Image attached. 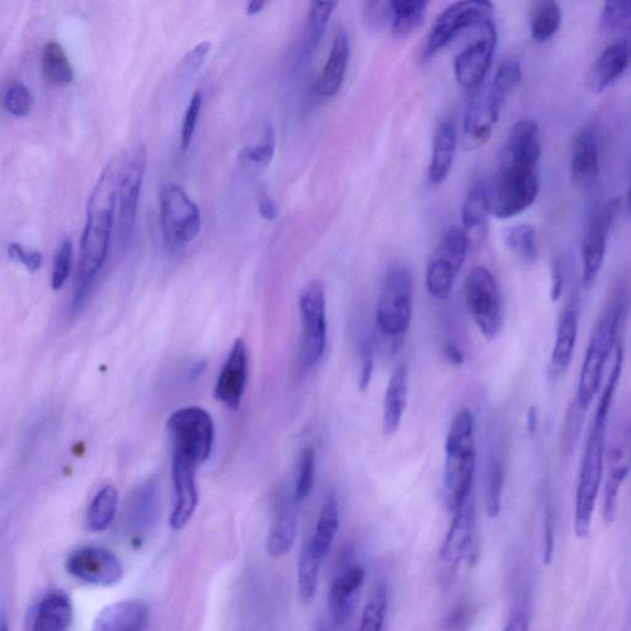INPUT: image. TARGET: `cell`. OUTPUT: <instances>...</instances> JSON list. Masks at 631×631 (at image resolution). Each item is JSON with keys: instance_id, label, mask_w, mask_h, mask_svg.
<instances>
[{"instance_id": "8d00e7d4", "label": "cell", "mask_w": 631, "mask_h": 631, "mask_svg": "<svg viewBox=\"0 0 631 631\" xmlns=\"http://www.w3.org/2000/svg\"><path fill=\"white\" fill-rule=\"evenodd\" d=\"M41 71L44 78L53 84H70L74 79V71L62 44L58 41L44 43L41 51Z\"/></svg>"}, {"instance_id": "4316f807", "label": "cell", "mask_w": 631, "mask_h": 631, "mask_svg": "<svg viewBox=\"0 0 631 631\" xmlns=\"http://www.w3.org/2000/svg\"><path fill=\"white\" fill-rule=\"evenodd\" d=\"M490 213L488 187L478 182L470 188L463 206V230L470 246H480L487 239Z\"/></svg>"}, {"instance_id": "ffe728a7", "label": "cell", "mask_w": 631, "mask_h": 631, "mask_svg": "<svg viewBox=\"0 0 631 631\" xmlns=\"http://www.w3.org/2000/svg\"><path fill=\"white\" fill-rule=\"evenodd\" d=\"M580 312V292L573 290L559 316L555 343L552 347L549 364L550 380H558L563 374H567L572 363L574 349H577L578 343Z\"/></svg>"}, {"instance_id": "bcb514c9", "label": "cell", "mask_w": 631, "mask_h": 631, "mask_svg": "<svg viewBox=\"0 0 631 631\" xmlns=\"http://www.w3.org/2000/svg\"><path fill=\"white\" fill-rule=\"evenodd\" d=\"M73 259V243L71 239H64L59 247L58 252H56L52 276H51V287L54 291L61 290L67 279L71 273Z\"/></svg>"}, {"instance_id": "83f0119b", "label": "cell", "mask_w": 631, "mask_h": 631, "mask_svg": "<svg viewBox=\"0 0 631 631\" xmlns=\"http://www.w3.org/2000/svg\"><path fill=\"white\" fill-rule=\"evenodd\" d=\"M274 152L276 130L273 122L264 120L246 140L239 154H237V161L248 171H261L272 163Z\"/></svg>"}, {"instance_id": "91938a15", "label": "cell", "mask_w": 631, "mask_h": 631, "mask_svg": "<svg viewBox=\"0 0 631 631\" xmlns=\"http://www.w3.org/2000/svg\"><path fill=\"white\" fill-rule=\"evenodd\" d=\"M467 610L464 607H459L458 610L448 619V629H458L461 623L465 621Z\"/></svg>"}, {"instance_id": "60d3db41", "label": "cell", "mask_w": 631, "mask_h": 631, "mask_svg": "<svg viewBox=\"0 0 631 631\" xmlns=\"http://www.w3.org/2000/svg\"><path fill=\"white\" fill-rule=\"evenodd\" d=\"M338 3H311L306 41H303L302 58L308 59L310 54L318 49L319 43L323 37L324 29L329 24V20L333 14Z\"/></svg>"}, {"instance_id": "7402d4cb", "label": "cell", "mask_w": 631, "mask_h": 631, "mask_svg": "<svg viewBox=\"0 0 631 631\" xmlns=\"http://www.w3.org/2000/svg\"><path fill=\"white\" fill-rule=\"evenodd\" d=\"M247 374V348L242 340H236L218 378L216 399L232 411L239 410L246 389Z\"/></svg>"}, {"instance_id": "74e56055", "label": "cell", "mask_w": 631, "mask_h": 631, "mask_svg": "<svg viewBox=\"0 0 631 631\" xmlns=\"http://www.w3.org/2000/svg\"><path fill=\"white\" fill-rule=\"evenodd\" d=\"M118 511V491L114 487H104L90 503L87 514L89 531L94 533L106 532L114 522Z\"/></svg>"}, {"instance_id": "f546056e", "label": "cell", "mask_w": 631, "mask_h": 631, "mask_svg": "<svg viewBox=\"0 0 631 631\" xmlns=\"http://www.w3.org/2000/svg\"><path fill=\"white\" fill-rule=\"evenodd\" d=\"M72 621L73 607L69 595L52 591L39 603L31 631H69Z\"/></svg>"}, {"instance_id": "b9f144b4", "label": "cell", "mask_w": 631, "mask_h": 631, "mask_svg": "<svg viewBox=\"0 0 631 631\" xmlns=\"http://www.w3.org/2000/svg\"><path fill=\"white\" fill-rule=\"evenodd\" d=\"M388 613V590L387 585L379 582L369 594L364 607L360 631H382Z\"/></svg>"}, {"instance_id": "1f68e13d", "label": "cell", "mask_w": 631, "mask_h": 631, "mask_svg": "<svg viewBox=\"0 0 631 631\" xmlns=\"http://www.w3.org/2000/svg\"><path fill=\"white\" fill-rule=\"evenodd\" d=\"M409 398V371L405 365H400L390 378L384 398V432L388 435L398 431L402 417L408 405Z\"/></svg>"}, {"instance_id": "816d5d0a", "label": "cell", "mask_w": 631, "mask_h": 631, "mask_svg": "<svg viewBox=\"0 0 631 631\" xmlns=\"http://www.w3.org/2000/svg\"><path fill=\"white\" fill-rule=\"evenodd\" d=\"M8 256L11 261L24 266L31 273L38 272L42 266V254L40 252H29L19 243L9 244Z\"/></svg>"}, {"instance_id": "7bdbcfd3", "label": "cell", "mask_w": 631, "mask_h": 631, "mask_svg": "<svg viewBox=\"0 0 631 631\" xmlns=\"http://www.w3.org/2000/svg\"><path fill=\"white\" fill-rule=\"evenodd\" d=\"M504 240L510 250L525 262H534L538 256L535 230L531 224H517L507 230Z\"/></svg>"}, {"instance_id": "f5cc1de1", "label": "cell", "mask_w": 631, "mask_h": 631, "mask_svg": "<svg viewBox=\"0 0 631 631\" xmlns=\"http://www.w3.org/2000/svg\"><path fill=\"white\" fill-rule=\"evenodd\" d=\"M210 49L211 43L209 41H202L197 44L193 50L187 53L180 70H183L188 76L194 74L200 70L201 64L204 63Z\"/></svg>"}, {"instance_id": "4fadbf2b", "label": "cell", "mask_w": 631, "mask_h": 631, "mask_svg": "<svg viewBox=\"0 0 631 631\" xmlns=\"http://www.w3.org/2000/svg\"><path fill=\"white\" fill-rule=\"evenodd\" d=\"M465 301L473 321L487 340H494L503 327L502 300L490 270L475 266L465 280Z\"/></svg>"}, {"instance_id": "52a82bcc", "label": "cell", "mask_w": 631, "mask_h": 631, "mask_svg": "<svg viewBox=\"0 0 631 631\" xmlns=\"http://www.w3.org/2000/svg\"><path fill=\"white\" fill-rule=\"evenodd\" d=\"M167 431L172 444V458L190 461L198 467L209 459L213 444L211 415L201 408L180 409L169 417Z\"/></svg>"}, {"instance_id": "cb8c5ba5", "label": "cell", "mask_w": 631, "mask_h": 631, "mask_svg": "<svg viewBox=\"0 0 631 631\" xmlns=\"http://www.w3.org/2000/svg\"><path fill=\"white\" fill-rule=\"evenodd\" d=\"M631 63V39L608 44L594 61L588 76L591 92L600 94L621 78Z\"/></svg>"}, {"instance_id": "30bf717a", "label": "cell", "mask_w": 631, "mask_h": 631, "mask_svg": "<svg viewBox=\"0 0 631 631\" xmlns=\"http://www.w3.org/2000/svg\"><path fill=\"white\" fill-rule=\"evenodd\" d=\"M469 248L470 242L463 229L454 227L445 232L425 269V287L434 299L444 300L450 296Z\"/></svg>"}, {"instance_id": "6f0895ef", "label": "cell", "mask_w": 631, "mask_h": 631, "mask_svg": "<svg viewBox=\"0 0 631 631\" xmlns=\"http://www.w3.org/2000/svg\"><path fill=\"white\" fill-rule=\"evenodd\" d=\"M503 631H529L528 617L522 612L514 613Z\"/></svg>"}, {"instance_id": "3957f363", "label": "cell", "mask_w": 631, "mask_h": 631, "mask_svg": "<svg viewBox=\"0 0 631 631\" xmlns=\"http://www.w3.org/2000/svg\"><path fill=\"white\" fill-rule=\"evenodd\" d=\"M629 303V289L624 284L619 286L595 321L583 358L577 398L572 403L565 432H563V445L568 450H571L574 442L578 441L584 415L588 413L597 392L600 391L603 371L619 343L618 334L628 312Z\"/></svg>"}, {"instance_id": "2e32d148", "label": "cell", "mask_w": 631, "mask_h": 631, "mask_svg": "<svg viewBox=\"0 0 631 631\" xmlns=\"http://www.w3.org/2000/svg\"><path fill=\"white\" fill-rule=\"evenodd\" d=\"M477 37L468 47L459 52L454 62V73L458 83L467 89H479L487 78L495 47H498V30L494 20L482 22L477 29Z\"/></svg>"}, {"instance_id": "5bb4252c", "label": "cell", "mask_w": 631, "mask_h": 631, "mask_svg": "<svg viewBox=\"0 0 631 631\" xmlns=\"http://www.w3.org/2000/svg\"><path fill=\"white\" fill-rule=\"evenodd\" d=\"M493 13L494 7L487 0H467V2L448 7L435 19L430 36H428L425 58H432L433 54L444 49L461 31L475 29L482 22L493 19Z\"/></svg>"}, {"instance_id": "94428289", "label": "cell", "mask_w": 631, "mask_h": 631, "mask_svg": "<svg viewBox=\"0 0 631 631\" xmlns=\"http://www.w3.org/2000/svg\"><path fill=\"white\" fill-rule=\"evenodd\" d=\"M266 6L267 2H264V0H252V2L248 3L246 13L247 16L253 17L258 13H261Z\"/></svg>"}, {"instance_id": "ac0fdd59", "label": "cell", "mask_w": 631, "mask_h": 631, "mask_svg": "<svg viewBox=\"0 0 631 631\" xmlns=\"http://www.w3.org/2000/svg\"><path fill=\"white\" fill-rule=\"evenodd\" d=\"M66 569L77 580L98 588H112L123 579L120 560L103 548L88 547L72 552Z\"/></svg>"}, {"instance_id": "e575fe53", "label": "cell", "mask_w": 631, "mask_h": 631, "mask_svg": "<svg viewBox=\"0 0 631 631\" xmlns=\"http://www.w3.org/2000/svg\"><path fill=\"white\" fill-rule=\"evenodd\" d=\"M428 2L423 0H394L389 3L391 30L394 37L408 38L424 22Z\"/></svg>"}, {"instance_id": "484cf974", "label": "cell", "mask_w": 631, "mask_h": 631, "mask_svg": "<svg viewBox=\"0 0 631 631\" xmlns=\"http://www.w3.org/2000/svg\"><path fill=\"white\" fill-rule=\"evenodd\" d=\"M349 61V39L344 30L335 33L332 48L323 67L322 74L314 86V92L323 98L340 93Z\"/></svg>"}, {"instance_id": "f1b7e54d", "label": "cell", "mask_w": 631, "mask_h": 631, "mask_svg": "<svg viewBox=\"0 0 631 631\" xmlns=\"http://www.w3.org/2000/svg\"><path fill=\"white\" fill-rule=\"evenodd\" d=\"M458 134L452 120L439 123L434 133L433 151L428 178L434 186L442 184L450 173L457 153Z\"/></svg>"}, {"instance_id": "681fc988", "label": "cell", "mask_w": 631, "mask_h": 631, "mask_svg": "<svg viewBox=\"0 0 631 631\" xmlns=\"http://www.w3.org/2000/svg\"><path fill=\"white\" fill-rule=\"evenodd\" d=\"M202 107V94L201 92H196L189 101V106L186 110V116L182 127V149L187 151L193 140L197 122L200 117V111Z\"/></svg>"}, {"instance_id": "11a10c76", "label": "cell", "mask_w": 631, "mask_h": 631, "mask_svg": "<svg viewBox=\"0 0 631 631\" xmlns=\"http://www.w3.org/2000/svg\"><path fill=\"white\" fill-rule=\"evenodd\" d=\"M554 523H552V515L550 512L547 513L545 520V547H544V562L547 565L552 561L554 557Z\"/></svg>"}, {"instance_id": "7a4b0ae2", "label": "cell", "mask_w": 631, "mask_h": 631, "mask_svg": "<svg viewBox=\"0 0 631 631\" xmlns=\"http://www.w3.org/2000/svg\"><path fill=\"white\" fill-rule=\"evenodd\" d=\"M121 166L110 161L97 180L88 199L86 227L76 277L72 312L81 310L92 291L96 280L104 268L112 227L118 207V190Z\"/></svg>"}, {"instance_id": "e0dca14e", "label": "cell", "mask_w": 631, "mask_h": 631, "mask_svg": "<svg viewBox=\"0 0 631 631\" xmlns=\"http://www.w3.org/2000/svg\"><path fill=\"white\" fill-rule=\"evenodd\" d=\"M618 209V202L610 201L597 210L585 228L582 240V288L590 291L599 278L607 254L608 239Z\"/></svg>"}, {"instance_id": "44dd1931", "label": "cell", "mask_w": 631, "mask_h": 631, "mask_svg": "<svg viewBox=\"0 0 631 631\" xmlns=\"http://www.w3.org/2000/svg\"><path fill=\"white\" fill-rule=\"evenodd\" d=\"M570 168L572 182L578 188H589L599 179L601 149L599 133L593 126L584 127L574 138Z\"/></svg>"}, {"instance_id": "d590c367", "label": "cell", "mask_w": 631, "mask_h": 631, "mask_svg": "<svg viewBox=\"0 0 631 631\" xmlns=\"http://www.w3.org/2000/svg\"><path fill=\"white\" fill-rule=\"evenodd\" d=\"M338 528H340V509L334 494L329 495L323 503L318 524H316L311 545L322 561L330 554Z\"/></svg>"}, {"instance_id": "5b68a950", "label": "cell", "mask_w": 631, "mask_h": 631, "mask_svg": "<svg viewBox=\"0 0 631 631\" xmlns=\"http://www.w3.org/2000/svg\"><path fill=\"white\" fill-rule=\"evenodd\" d=\"M477 467L475 419L460 410L449 427L445 439V492L454 513L470 499Z\"/></svg>"}, {"instance_id": "e7e4bbea", "label": "cell", "mask_w": 631, "mask_h": 631, "mask_svg": "<svg viewBox=\"0 0 631 631\" xmlns=\"http://www.w3.org/2000/svg\"><path fill=\"white\" fill-rule=\"evenodd\" d=\"M320 631H323V630H320Z\"/></svg>"}, {"instance_id": "d4e9b609", "label": "cell", "mask_w": 631, "mask_h": 631, "mask_svg": "<svg viewBox=\"0 0 631 631\" xmlns=\"http://www.w3.org/2000/svg\"><path fill=\"white\" fill-rule=\"evenodd\" d=\"M149 622V605L139 600H127L103 608L90 631H146Z\"/></svg>"}, {"instance_id": "6125c7cd", "label": "cell", "mask_w": 631, "mask_h": 631, "mask_svg": "<svg viewBox=\"0 0 631 631\" xmlns=\"http://www.w3.org/2000/svg\"><path fill=\"white\" fill-rule=\"evenodd\" d=\"M538 422V413L535 409H531L528 414V428L529 431L534 432Z\"/></svg>"}, {"instance_id": "ba28073f", "label": "cell", "mask_w": 631, "mask_h": 631, "mask_svg": "<svg viewBox=\"0 0 631 631\" xmlns=\"http://www.w3.org/2000/svg\"><path fill=\"white\" fill-rule=\"evenodd\" d=\"M604 469L603 518L607 524H612L619 493L631 472V394L619 413L610 444H607Z\"/></svg>"}, {"instance_id": "9c48e42d", "label": "cell", "mask_w": 631, "mask_h": 631, "mask_svg": "<svg viewBox=\"0 0 631 631\" xmlns=\"http://www.w3.org/2000/svg\"><path fill=\"white\" fill-rule=\"evenodd\" d=\"M413 277L408 267H394L380 289L377 323L382 334L399 338L409 331L412 320Z\"/></svg>"}, {"instance_id": "f35d334b", "label": "cell", "mask_w": 631, "mask_h": 631, "mask_svg": "<svg viewBox=\"0 0 631 631\" xmlns=\"http://www.w3.org/2000/svg\"><path fill=\"white\" fill-rule=\"evenodd\" d=\"M321 562L316 555L311 540L303 543L298 563V588L300 599L306 603L312 602L318 592Z\"/></svg>"}, {"instance_id": "603a6c76", "label": "cell", "mask_w": 631, "mask_h": 631, "mask_svg": "<svg viewBox=\"0 0 631 631\" xmlns=\"http://www.w3.org/2000/svg\"><path fill=\"white\" fill-rule=\"evenodd\" d=\"M198 468L189 461L172 459L174 505L171 525L174 531L183 529L196 513L199 503L196 480Z\"/></svg>"}, {"instance_id": "ab89813d", "label": "cell", "mask_w": 631, "mask_h": 631, "mask_svg": "<svg viewBox=\"0 0 631 631\" xmlns=\"http://www.w3.org/2000/svg\"><path fill=\"white\" fill-rule=\"evenodd\" d=\"M561 8L554 0L535 3L531 11V20H529L532 39L543 43L554 38L561 27Z\"/></svg>"}, {"instance_id": "f907efd6", "label": "cell", "mask_w": 631, "mask_h": 631, "mask_svg": "<svg viewBox=\"0 0 631 631\" xmlns=\"http://www.w3.org/2000/svg\"><path fill=\"white\" fill-rule=\"evenodd\" d=\"M374 371L373 345L368 340L362 341L359 347V378L358 388L367 391Z\"/></svg>"}, {"instance_id": "4dcf8cb0", "label": "cell", "mask_w": 631, "mask_h": 631, "mask_svg": "<svg viewBox=\"0 0 631 631\" xmlns=\"http://www.w3.org/2000/svg\"><path fill=\"white\" fill-rule=\"evenodd\" d=\"M364 580L363 568L354 567L333 581L329 604L335 624H343L351 614L354 595L362 588Z\"/></svg>"}, {"instance_id": "f6af8a7d", "label": "cell", "mask_w": 631, "mask_h": 631, "mask_svg": "<svg viewBox=\"0 0 631 631\" xmlns=\"http://www.w3.org/2000/svg\"><path fill=\"white\" fill-rule=\"evenodd\" d=\"M316 468V453L312 447L302 450L297 483H296V498L298 501H303L309 498L313 488L314 469Z\"/></svg>"}, {"instance_id": "7c38bea8", "label": "cell", "mask_w": 631, "mask_h": 631, "mask_svg": "<svg viewBox=\"0 0 631 631\" xmlns=\"http://www.w3.org/2000/svg\"><path fill=\"white\" fill-rule=\"evenodd\" d=\"M160 221L166 246L180 250L200 232L201 212L183 187L168 186L160 198Z\"/></svg>"}, {"instance_id": "680465c9", "label": "cell", "mask_w": 631, "mask_h": 631, "mask_svg": "<svg viewBox=\"0 0 631 631\" xmlns=\"http://www.w3.org/2000/svg\"><path fill=\"white\" fill-rule=\"evenodd\" d=\"M443 353L447 360H449V362L454 365H461L465 362V355L454 344H445V347L443 348Z\"/></svg>"}, {"instance_id": "be15d7a7", "label": "cell", "mask_w": 631, "mask_h": 631, "mask_svg": "<svg viewBox=\"0 0 631 631\" xmlns=\"http://www.w3.org/2000/svg\"><path fill=\"white\" fill-rule=\"evenodd\" d=\"M627 209H628L629 217L631 218V179H630V184H629L628 196H627Z\"/></svg>"}, {"instance_id": "9a60e30c", "label": "cell", "mask_w": 631, "mask_h": 631, "mask_svg": "<svg viewBox=\"0 0 631 631\" xmlns=\"http://www.w3.org/2000/svg\"><path fill=\"white\" fill-rule=\"evenodd\" d=\"M148 167V149L140 143L128 157L127 163L121 166L118 207H119V239L126 246L137 224L138 208L141 197L143 178Z\"/></svg>"}, {"instance_id": "d6a6232c", "label": "cell", "mask_w": 631, "mask_h": 631, "mask_svg": "<svg viewBox=\"0 0 631 631\" xmlns=\"http://www.w3.org/2000/svg\"><path fill=\"white\" fill-rule=\"evenodd\" d=\"M157 487L153 482L143 484L133 495L128 512V528L134 539H142L153 524L157 515Z\"/></svg>"}, {"instance_id": "277c9868", "label": "cell", "mask_w": 631, "mask_h": 631, "mask_svg": "<svg viewBox=\"0 0 631 631\" xmlns=\"http://www.w3.org/2000/svg\"><path fill=\"white\" fill-rule=\"evenodd\" d=\"M624 363V347L618 343L614 351L613 364L601 393L599 404L585 441L580 475L574 501V534L581 540L591 534L592 517L599 500L604 473L608 417H610L619 380H621Z\"/></svg>"}, {"instance_id": "ee69618b", "label": "cell", "mask_w": 631, "mask_h": 631, "mask_svg": "<svg viewBox=\"0 0 631 631\" xmlns=\"http://www.w3.org/2000/svg\"><path fill=\"white\" fill-rule=\"evenodd\" d=\"M4 109L16 118H26L32 108V96L29 88L13 79L9 81L4 89Z\"/></svg>"}, {"instance_id": "c3c4849f", "label": "cell", "mask_w": 631, "mask_h": 631, "mask_svg": "<svg viewBox=\"0 0 631 631\" xmlns=\"http://www.w3.org/2000/svg\"><path fill=\"white\" fill-rule=\"evenodd\" d=\"M631 20V2H608L601 14V29L611 31Z\"/></svg>"}, {"instance_id": "9f6ffc18", "label": "cell", "mask_w": 631, "mask_h": 631, "mask_svg": "<svg viewBox=\"0 0 631 631\" xmlns=\"http://www.w3.org/2000/svg\"><path fill=\"white\" fill-rule=\"evenodd\" d=\"M551 272V300L558 301L562 294L563 289V273L561 264L559 262H555L554 267H552Z\"/></svg>"}, {"instance_id": "db71d44e", "label": "cell", "mask_w": 631, "mask_h": 631, "mask_svg": "<svg viewBox=\"0 0 631 631\" xmlns=\"http://www.w3.org/2000/svg\"><path fill=\"white\" fill-rule=\"evenodd\" d=\"M259 216L267 221H273L278 216V208L272 198H270L266 190L261 191L258 201Z\"/></svg>"}, {"instance_id": "7dc6e473", "label": "cell", "mask_w": 631, "mask_h": 631, "mask_svg": "<svg viewBox=\"0 0 631 631\" xmlns=\"http://www.w3.org/2000/svg\"><path fill=\"white\" fill-rule=\"evenodd\" d=\"M503 481L504 473L502 461L501 459H495L491 465L487 491V510L491 518H495L500 514Z\"/></svg>"}, {"instance_id": "8992f818", "label": "cell", "mask_w": 631, "mask_h": 631, "mask_svg": "<svg viewBox=\"0 0 631 631\" xmlns=\"http://www.w3.org/2000/svg\"><path fill=\"white\" fill-rule=\"evenodd\" d=\"M521 79L520 62L505 60L499 66L491 83L478 90L470 101L464 121V129L471 141L482 144L491 138L505 98L520 84Z\"/></svg>"}, {"instance_id": "8fae6325", "label": "cell", "mask_w": 631, "mask_h": 631, "mask_svg": "<svg viewBox=\"0 0 631 631\" xmlns=\"http://www.w3.org/2000/svg\"><path fill=\"white\" fill-rule=\"evenodd\" d=\"M302 323L300 362L312 369L321 362L327 347L325 289L321 281L313 280L302 289L299 297Z\"/></svg>"}, {"instance_id": "6da1fadb", "label": "cell", "mask_w": 631, "mask_h": 631, "mask_svg": "<svg viewBox=\"0 0 631 631\" xmlns=\"http://www.w3.org/2000/svg\"><path fill=\"white\" fill-rule=\"evenodd\" d=\"M540 157L542 143L538 123L528 119L515 122L507 134L488 187L492 216L510 219L534 204L540 190Z\"/></svg>"}, {"instance_id": "d6986e66", "label": "cell", "mask_w": 631, "mask_h": 631, "mask_svg": "<svg viewBox=\"0 0 631 631\" xmlns=\"http://www.w3.org/2000/svg\"><path fill=\"white\" fill-rule=\"evenodd\" d=\"M477 520L475 504L471 498L454 513L448 534L441 549L443 565L455 571L460 561L468 558L472 563L478 558L475 543Z\"/></svg>"}, {"instance_id": "836d02e7", "label": "cell", "mask_w": 631, "mask_h": 631, "mask_svg": "<svg viewBox=\"0 0 631 631\" xmlns=\"http://www.w3.org/2000/svg\"><path fill=\"white\" fill-rule=\"evenodd\" d=\"M299 523L294 510L290 507L280 509L270 525L267 550L270 557L281 558L289 554L298 538Z\"/></svg>"}]
</instances>
